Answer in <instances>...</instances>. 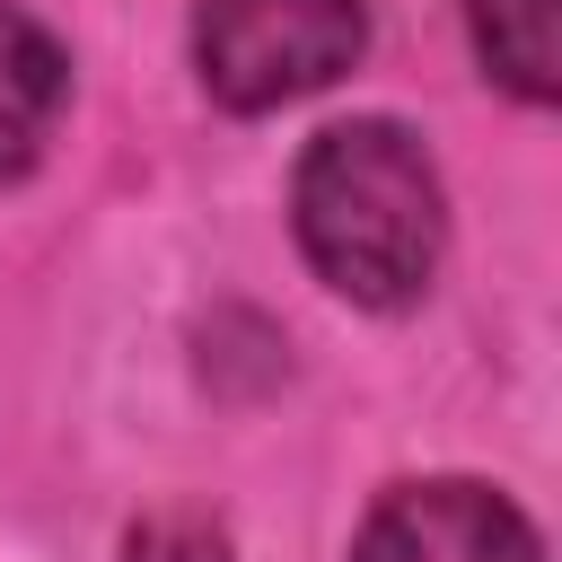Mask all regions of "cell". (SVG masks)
Returning a JSON list of instances; mask_svg holds the SVG:
<instances>
[{
    "mask_svg": "<svg viewBox=\"0 0 562 562\" xmlns=\"http://www.w3.org/2000/svg\"><path fill=\"white\" fill-rule=\"evenodd\" d=\"M290 211H299L307 263L360 307H404L439 272L448 211H439V176H430V158L404 123L316 132V149L299 158Z\"/></svg>",
    "mask_w": 562,
    "mask_h": 562,
    "instance_id": "cell-1",
    "label": "cell"
},
{
    "mask_svg": "<svg viewBox=\"0 0 562 562\" xmlns=\"http://www.w3.org/2000/svg\"><path fill=\"white\" fill-rule=\"evenodd\" d=\"M360 44H369L360 0H202L193 9L202 88L237 114L334 88L360 61Z\"/></svg>",
    "mask_w": 562,
    "mask_h": 562,
    "instance_id": "cell-2",
    "label": "cell"
},
{
    "mask_svg": "<svg viewBox=\"0 0 562 562\" xmlns=\"http://www.w3.org/2000/svg\"><path fill=\"white\" fill-rule=\"evenodd\" d=\"M351 562H536V527L483 483H404L369 509Z\"/></svg>",
    "mask_w": 562,
    "mask_h": 562,
    "instance_id": "cell-3",
    "label": "cell"
},
{
    "mask_svg": "<svg viewBox=\"0 0 562 562\" xmlns=\"http://www.w3.org/2000/svg\"><path fill=\"white\" fill-rule=\"evenodd\" d=\"M61 105H70V61H61V44H53L26 9L0 0V176H26V167L44 158Z\"/></svg>",
    "mask_w": 562,
    "mask_h": 562,
    "instance_id": "cell-4",
    "label": "cell"
},
{
    "mask_svg": "<svg viewBox=\"0 0 562 562\" xmlns=\"http://www.w3.org/2000/svg\"><path fill=\"white\" fill-rule=\"evenodd\" d=\"M474 53L518 97H553V0H474Z\"/></svg>",
    "mask_w": 562,
    "mask_h": 562,
    "instance_id": "cell-5",
    "label": "cell"
},
{
    "mask_svg": "<svg viewBox=\"0 0 562 562\" xmlns=\"http://www.w3.org/2000/svg\"><path fill=\"white\" fill-rule=\"evenodd\" d=\"M123 562H228V536L202 518H149L123 536Z\"/></svg>",
    "mask_w": 562,
    "mask_h": 562,
    "instance_id": "cell-6",
    "label": "cell"
}]
</instances>
